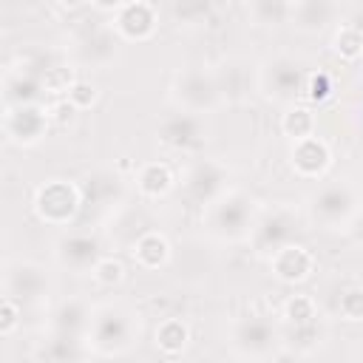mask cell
Listing matches in <instances>:
<instances>
[{"mask_svg": "<svg viewBox=\"0 0 363 363\" xmlns=\"http://www.w3.org/2000/svg\"><path fill=\"white\" fill-rule=\"evenodd\" d=\"M133 182L145 199H164L176 187V173L167 162L153 159V162H142L133 170Z\"/></svg>", "mask_w": 363, "mask_h": 363, "instance_id": "cell-23", "label": "cell"}, {"mask_svg": "<svg viewBox=\"0 0 363 363\" xmlns=\"http://www.w3.org/2000/svg\"><path fill=\"white\" fill-rule=\"evenodd\" d=\"M91 278H94L99 286L113 289V286H119V284L125 281V264H122L119 258H113V255H102V261L94 267Z\"/></svg>", "mask_w": 363, "mask_h": 363, "instance_id": "cell-30", "label": "cell"}, {"mask_svg": "<svg viewBox=\"0 0 363 363\" xmlns=\"http://www.w3.org/2000/svg\"><path fill=\"white\" fill-rule=\"evenodd\" d=\"M153 343L164 357H176L190 346V326L184 318H164L153 332Z\"/></svg>", "mask_w": 363, "mask_h": 363, "instance_id": "cell-24", "label": "cell"}, {"mask_svg": "<svg viewBox=\"0 0 363 363\" xmlns=\"http://www.w3.org/2000/svg\"><path fill=\"white\" fill-rule=\"evenodd\" d=\"M170 102L176 111H184V113H196V116L216 113L224 105L216 71L199 62L182 65L170 82Z\"/></svg>", "mask_w": 363, "mask_h": 363, "instance_id": "cell-3", "label": "cell"}, {"mask_svg": "<svg viewBox=\"0 0 363 363\" xmlns=\"http://www.w3.org/2000/svg\"><path fill=\"white\" fill-rule=\"evenodd\" d=\"M320 337L323 332L318 329V323L312 326H301V329H289V349H298V352H315L320 346Z\"/></svg>", "mask_w": 363, "mask_h": 363, "instance_id": "cell-34", "label": "cell"}, {"mask_svg": "<svg viewBox=\"0 0 363 363\" xmlns=\"http://www.w3.org/2000/svg\"><path fill=\"white\" fill-rule=\"evenodd\" d=\"M281 315H284V323H286L289 329L312 326V323H318V318H320V315H318V303H315L312 295H289V298L284 301Z\"/></svg>", "mask_w": 363, "mask_h": 363, "instance_id": "cell-26", "label": "cell"}, {"mask_svg": "<svg viewBox=\"0 0 363 363\" xmlns=\"http://www.w3.org/2000/svg\"><path fill=\"white\" fill-rule=\"evenodd\" d=\"M65 99H68L77 111H88V108L96 105V99H99V88H96L91 79H77Z\"/></svg>", "mask_w": 363, "mask_h": 363, "instance_id": "cell-33", "label": "cell"}, {"mask_svg": "<svg viewBox=\"0 0 363 363\" xmlns=\"http://www.w3.org/2000/svg\"><path fill=\"white\" fill-rule=\"evenodd\" d=\"M179 179H182V187H184L187 199L196 201L201 210L230 190V170H227V164L218 162V159H207V156H193L184 164Z\"/></svg>", "mask_w": 363, "mask_h": 363, "instance_id": "cell-9", "label": "cell"}, {"mask_svg": "<svg viewBox=\"0 0 363 363\" xmlns=\"http://www.w3.org/2000/svg\"><path fill=\"white\" fill-rule=\"evenodd\" d=\"M94 309L85 298H62L51 312H48V323L45 332H60V335H77L85 337L88 326H91Z\"/></svg>", "mask_w": 363, "mask_h": 363, "instance_id": "cell-18", "label": "cell"}, {"mask_svg": "<svg viewBox=\"0 0 363 363\" xmlns=\"http://www.w3.org/2000/svg\"><path fill=\"white\" fill-rule=\"evenodd\" d=\"M332 51H335V57H340L346 62L360 60L363 57V34L352 23H340L332 34Z\"/></svg>", "mask_w": 363, "mask_h": 363, "instance_id": "cell-29", "label": "cell"}, {"mask_svg": "<svg viewBox=\"0 0 363 363\" xmlns=\"http://www.w3.org/2000/svg\"><path fill=\"white\" fill-rule=\"evenodd\" d=\"M332 91H335V85H332V77L326 71H309L306 88H303V99L320 105V102L332 99Z\"/></svg>", "mask_w": 363, "mask_h": 363, "instance_id": "cell-32", "label": "cell"}, {"mask_svg": "<svg viewBox=\"0 0 363 363\" xmlns=\"http://www.w3.org/2000/svg\"><path fill=\"white\" fill-rule=\"evenodd\" d=\"M210 9H213L210 3H182V6H173V14L187 26H193V23H204Z\"/></svg>", "mask_w": 363, "mask_h": 363, "instance_id": "cell-36", "label": "cell"}, {"mask_svg": "<svg viewBox=\"0 0 363 363\" xmlns=\"http://www.w3.org/2000/svg\"><path fill=\"white\" fill-rule=\"evenodd\" d=\"M48 108H43L40 102L31 105H9L3 108V133L9 142L20 145V147H31L45 136L48 128Z\"/></svg>", "mask_w": 363, "mask_h": 363, "instance_id": "cell-15", "label": "cell"}, {"mask_svg": "<svg viewBox=\"0 0 363 363\" xmlns=\"http://www.w3.org/2000/svg\"><path fill=\"white\" fill-rule=\"evenodd\" d=\"M156 139L164 150L170 153H182V156H196L204 142H207V125L204 116L196 113H184V111H173L167 113L159 125H156Z\"/></svg>", "mask_w": 363, "mask_h": 363, "instance_id": "cell-12", "label": "cell"}, {"mask_svg": "<svg viewBox=\"0 0 363 363\" xmlns=\"http://www.w3.org/2000/svg\"><path fill=\"white\" fill-rule=\"evenodd\" d=\"M139 332H142V320L130 306L102 303L94 309L85 340H88L91 354L116 357V354L130 352L139 343Z\"/></svg>", "mask_w": 363, "mask_h": 363, "instance_id": "cell-1", "label": "cell"}, {"mask_svg": "<svg viewBox=\"0 0 363 363\" xmlns=\"http://www.w3.org/2000/svg\"><path fill=\"white\" fill-rule=\"evenodd\" d=\"M40 82H43V94H51V96H57V99H65L68 91H71L74 82H77V74H74L71 65L54 62V65H45V68L40 71Z\"/></svg>", "mask_w": 363, "mask_h": 363, "instance_id": "cell-28", "label": "cell"}, {"mask_svg": "<svg viewBox=\"0 0 363 363\" xmlns=\"http://www.w3.org/2000/svg\"><path fill=\"white\" fill-rule=\"evenodd\" d=\"M250 68L252 65L244 57H224L218 68H213L224 102H241L250 96Z\"/></svg>", "mask_w": 363, "mask_h": 363, "instance_id": "cell-22", "label": "cell"}, {"mask_svg": "<svg viewBox=\"0 0 363 363\" xmlns=\"http://www.w3.org/2000/svg\"><path fill=\"white\" fill-rule=\"evenodd\" d=\"M315 128H318V119L306 105H289L286 113L281 116V133L289 136L292 142L315 136Z\"/></svg>", "mask_w": 363, "mask_h": 363, "instance_id": "cell-25", "label": "cell"}, {"mask_svg": "<svg viewBox=\"0 0 363 363\" xmlns=\"http://www.w3.org/2000/svg\"><path fill=\"white\" fill-rule=\"evenodd\" d=\"M360 204L363 201L357 199V190L343 179L318 184L306 199V210L315 224H320L323 230H343V233L349 230Z\"/></svg>", "mask_w": 363, "mask_h": 363, "instance_id": "cell-4", "label": "cell"}, {"mask_svg": "<svg viewBox=\"0 0 363 363\" xmlns=\"http://www.w3.org/2000/svg\"><path fill=\"white\" fill-rule=\"evenodd\" d=\"M349 23H352V26H354V28L363 34V9H357V11H354V17H352Z\"/></svg>", "mask_w": 363, "mask_h": 363, "instance_id": "cell-39", "label": "cell"}, {"mask_svg": "<svg viewBox=\"0 0 363 363\" xmlns=\"http://www.w3.org/2000/svg\"><path fill=\"white\" fill-rule=\"evenodd\" d=\"M289 167L295 170V176H301L306 182H318L332 167V147L318 133L309 136V139L292 142V147H289Z\"/></svg>", "mask_w": 363, "mask_h": 363, "instance_id": "cell-16", "label": "cell"}, {"mask_svg": "<svg viewBox=\"0 0 363 363\" xmlns=\"http://www.w3.org/2000/svg\"><path fill=\"white\" fill-rule=\"evenodd\" d=\"M337 315L346 323H360L363 320V286H349L337 298Z\"/></svg>", "mask_w": 363, "mask_h": 363, "instance_id": "cell-31", "label": "cell"}, {"mask_svg": "<svg viewBox=\"0 0 363 363\" xmlns=\"http://www.w3.org/2000/svg\"><path fill=\"white\" fill-rule=\"evenodd\" d=\"M91 354L88 340L77 335H60V332H45L43 340L37 343V360L40 363H85Z\"/></svg>", "mask_w": 363, "mask_h": 363, "instance_id": "cell-20", "label": "cell"}, {"mask_svg": "<svg viewBox=\"0 0 363 363\" xmlns=\"http://www.w3.org/2000/svg\"><path fill=\"white\" fill-rule=\"evenodd\" d=\"M258 213L261 210L250 193L230 187L221 199H216L213 204H207L201 210V224L216 241L238 244V241H250Z\"/></svg>", "mask_w": 363, "mask_h": 363, "instance_id": "cell-2", "label": "cell"}, {"mask_svg": "<svg viewBox=\"0 0 363 363\" xmlns=\"http://www.w3.org/2000/svg\"><path fill=\"white\" fill-rule=\"evenodd\" d=\"M54 261L77 275L94 272V267L102 261V244L85 230H71L54 241Z\"/></svg>", "mask_w": 363, "mask_h": 363, "instance_id": "cell-13", "label": "cell"}, {"mask_svg": "<svg viewBox=\"0 0 363 363\" xmlns=\"http://www.w3.org/2000/svg\"><path fill=\"white\" fill-rule=\"evenodd\" d=\"M34 216L48 227H71L82 213V187L74 179H45L31 199Z\"/></svg>", "mask_w": 363, "mask_h": 363, "instance_id": "cell-5", "label": "cell"}, {"mask_svg": "<svg viewBox=\"0 0 363 363\" xmlns=\"http://www.w3.org/2000/svg\"><path fill=\"white\" fill-rule=\"evenodd\" d=\"M289 3L292 0H252L247 6V20L252 26H278L289 23Z\"/></svg>", "mask_w": 363, "mask_h": 363, "instance_id": "cell-27", "label": "cell"}, {"mask_svg": "<svg viewBox=\"0 0 363 363\" xmlns=\"http://www.w3.org/2000/svg\"><path fill=\"white\" fill-rule=\"evenodd\" d=\"M130 255H133V264H136L139 269L153 272V269H162V267L170 264L173 247H170V241H167L164 233H159V230H145V233H139V235L133 238Z\"/></svg>", "mask_w": 363, "mask_h": 363, "instance_id": "cell-21", "label": "cell"}, {"mask_svg": "<svg viewBox=\"0 0 363 363\" xmlns=\"http://www.w3.org/2000/svg\"><path fill=\"white\" fill-rule=\"evenodd\" d=\"M119 34L111 28V23L85 20L71 34V54L79 65L88 68H108L119 57Z\"/></svg>", "mask_w": 363, "mask_h": 363, "instance_id": "cell-7", "label": "cell"}, {"mask_svg": "<svg viewBox=\"0 0 363 363\" xmlns=\"http://www.w3.org/2000/svg\"><path fill=\"white\" fill-rule=\"evenodd\" d=\"M20 320H23V306L17 301H11V298H3L0 301V335L11 337L17 332V326H20Z\"/></svg>", "mask_w": 363, "mask_h": 363, "instance_id": "cell-35", "label": "cell"}, {"mask_svg": "<svg viewBox=\"0 0 363 363\" xmlns=\"http://www.w3.org/2000/svg\"><path fill=\"white\" fill-rule=\"evenodd\" d=\"M77 108L68 102V99H57V102H51L48 105V119L54 122V125H60V128H65V125H71L74 119H77Z\"/></svg>", "mask_w": 363, "mask_h": 363, "instance_id": "cell-37", "label": "cell"}, {"mask_svg": "<svg viewBox=\"0 0 363 363\" xmlns=\"http://www.w3.org/2000/svg\"><path fill=\"white\" fill-rule=\"evenodd\" d=\"M337 14H340L337 3H329V0H292L289 3V26L301 34H320L323 28H329V23H335Z\"/></svg>", "mask_w": 363, "mask_h": 363, "instance_id": "cell-19", "label": "cell"}, {"mask_svg": "<svg viewBox=\"0 0 363 363\" xmlns=\"http://www.w3.org/2000/svg\"><path fill=\"white\" fill-rule=\"evenodd\" d=\"M51 292V278L43 264L28 258H9L3 267V298L17 301L20 306L43 303Z\"/></svg>", "mask_w": 363, "mask_h": 363, "instance_id": "cell-10", "label": "cell"}, {"mask_svg": "<svg viewBox=\"0 0 363 363\" xmlns=\"http://www.w3.org/2000/svg\"><path fill=\"white\" fill-rule=\"evenodd\" d=\"M111 28L119 34V40L145 43L159 28V9L153 3H147V0L116 3L113 17H111Z\"/></svg>", "mask_w": 363, "mask_h": 363, "instance_id": "cell-14", "label": "cell"}, {"mask_svg": "<svg viewBox=\"0 0 363 363\" xmlns=\"http://www.w3.org/2000/svg\"><path fill=\"white\" fill-rule=\"evenodd\" d=\"M346 235L363 250V204H360V210H357V216L352 218V224H349V230H346Z\"/></svg>", "mask_w": 363, "mask_h": 363, "instance_id": "cell-38", "label": "cell"}, {"mask_svg": "<svg viewBox=\"0 0 363 363\" xmlns=\"http://www.w3.org/2000/svg\"><path fill=\"white\" fill-rule=\"evenodd\" d=\"M306 77H309V71L303 68V62L298 57L281 51V54L267 57L258 65L255 88L272 102H295L298 96H303Z\"/></svg>", "mask_w": 363, "mask_h": 363, "instance_id": "cell-6", "label": "cell"}, {"mask_svg": "<svg viewBox=\"0 0 363 363\" xmlns=\"http://www.w3.org/2000/svg\"><path fill=\"white\" fill-rule=\"evenodd\" d=\"M318 261L312 255L309 247L303 244H286L284 250H278L272 258H269V272L275 281L286 284V286H295V284H303L312 272H315Z\"/></svg>", "mask_w": 363, "mask_h": 363, "instance_id": "cell-17", "label": "cell"}, {"mask_svg": "<svg viewBox=\"0 0 363 363\" xmlns=\"http://www.w3.org/2000/svg\"><path fill=\"white\" fill-rule=\"evenodd\" d=\"M278 346V332L264 315H241L230 323V349L241 360L261 363Z\"/></svg>", "mask_w": 363, "mask_h": 363, "instance_id": "cell-11", "label": "cell"}, {"mask_svg": "<svg viewBox=\"0 0 363 363\" xmlns=\"http://www.w3.org/2000/svg\"><path fill=\"white\" fill-rule=\"evenodd\" d=\"M235 363H252V360H241V357H238V360H235Z\"/></svg>", "mask_w": 363, "mask_h": 363, "instance_id": "cell-40", "label": "cell"}, {"mask_svg": "<svg viewBox=\"0 0 363 363\" xmlns=\"http://www.w3.org/2000/svg\"><path fill=\"white\" fill-rule=\"evenodd\" d=\"M298 213L286 204H275L269 210H261L255 218V227L250 233V244L255 250V255L261 258H272L278 250H284L286 244H295V233L298 227Z\"/></svg>", "mask_w": 363, "mask_h": 363, "instance_id": "cell-8", "label": "cell"}]
</instances>
